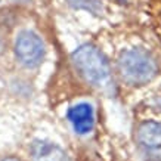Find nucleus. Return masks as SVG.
<instances>
[{
	"instance_id": "nucleus-1",
	"label": "nucleus",
	"mask_w": 161,
	"mask_h": 161,
	"mask_svg": "<svg viewBox=\"0 0 161 161\" xmlns=\"http://www.w3.org/2000/svg\"><path fill=\"white\" fill-rule=\"evenodd\" d=\"M71 61L78 75L99 90L112 89V73L107 56L93 44H81L73 52Z\"/></svg>"
},
{
	"instance_id": "nucleus-2",
	"label": "nucleus",
	"mask_w": 161,
	"mask_h": 161,
	"mask_svg": "<svg viewBox=\"0 0 161 161\" xmlns=\"http://www.w3.org/2000/svg\"><path fill=\"white\" fill-rule=\"evenodd\" d=\"M117 65L121 78L132 86L149 83L158 74V64L155 58L149 52L137 47L121 52Z\"/></svg>"
},
{
	"instance_id": "nucleus-3",
	"label": "nucleus",
	"mask_w": 161,
	"mask_h": 161,
	"mask_svg": "<svg viewBox=\"0 0 161 161\" xmlns=\"http://www.w3.org/2000/svg\"><path fill=\"white\" fill-rule=\"evenodd\" d=\"M44 52L46 50H44L43 40L36 33L25 30L16 36L15 55H16V59L19 61V64H22L24 67L34 68V67L40 65L44 58Z\"/></svg>"
},
{
	"instance_id": "nucleus-4",
	"label": "nucleus",
	"mask_w": 161,
	"mask_h": 161,
	"mask_svg": "<svg viewBox=\"0 0 161 161\" xmlns=\"http://www.w3.org/2000/svg\"><path fill=\"white\" fill-rule=\"evenodd\" d=\"M67 118L77 135H87L93 130L95 112H93V107L90 103L81 102L71 107L67 111Z\"/></svg>"
},
{
	"instance_id": "nucleus-5",
	"label": "nucleus",
	"mask_w": 161,
	"mask_h": 161,
	"mask_svg": "<svg viewBox=\"0 0 161 161\" xmlns=\"http://www.w3.org/2000/svg\"><path fill=\"white\" fill-rule=\"evenodd\" d=\"M33 161H69L62 148L49 141H34L30 148Z\"/></svg>"
},
{
	"instance_id": "nucleus-6",
	"label": "nucleus",
	"mask_w": 161,
	"mask_h": 161,
	"mask_svg": "<svg viewBox=\"0 0 161 161\" xmlns=\"http://www.w3.org/2000/svg\"><path fill=\"white\" fill-rule=\"evenodd\" d=\"M136 139L148 151H161V123L143 121L137 127Z\"/></svg>"
},
{
	"instance_id": "nucleus-7",
	"label": "nucleus",
	"mask_w": 161,
	"mask_h": 161,
	"mask_svg": "<svg viewBox=\"0 0 161 161\" xmlns=\"http://www.w3.org/2000/svg\"><path fill=\"white\" fill-rule=\"evenodd\" d=\"M67 3L74 9L87 10L93 15H99L102 12V0H67Z\"/></svg>"
},
{
	"instance_id": "nucleus-8",
	"label": "nucleus",
	"mask_w": 161,
	"mask_h": 161,
	"mask_svg": "<svg viewBox=\"0 0 161 161\" xmlns=\"http://www.w3.org/2000/svg\"><path fill=\"white\" fill-rule=\"evenodd\" d=\"M2 161H21V160L16 158V157H8V158H3Z\"/></svg>"
},
{
	"instance_id": "nucleus-9",
	"label": "nucleus",
	"mask_w": 161,
	"mask_h": 161,
	"mask_svg": "<svg viewBox=\"0 0 161 161\" xmlns=\"http://www.w3.org/2000/svg\"><path fill=\"white\" fill-rule=\"evenodd\" d=\"M15 2H27V0H15Z\"/></svg>"
},
{
	"instance_id": "nucleus-10",
	"label": "nucleus",
	"mask_w": 161,
	"mask_h": 161,
	"mask_svg": "<svg viewBox=\"0 0 161 161\" xmlns=\"http://www.w3.org/2000/svg\"><path fill=\"white\" fill-rule=\"evenodd\" d=\"M158 103H160V105H161V99H160V101H158Z\"/></svg>"
}]
</instances>
